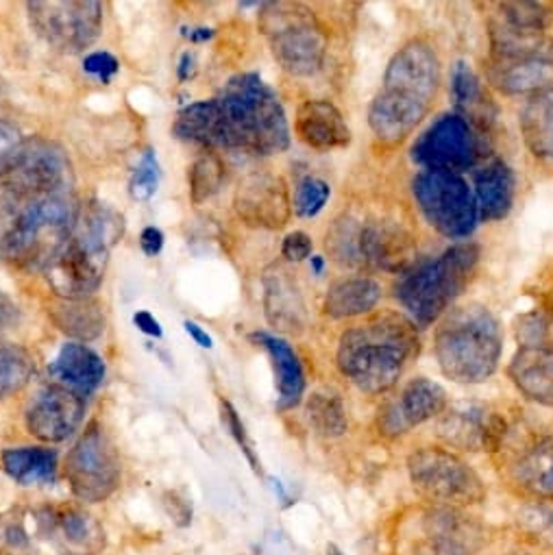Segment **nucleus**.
<instances>
[{"instance_id":"09e8293b","label":"nucleus","mask_w":553,"mask_h":555,"mask_svg":"<svg viewBox=\"0 0 553 555\" xmlns=\"http://www.w3.org/2000/svg\"><path fill=\"white\" fill-rule=\"evenodd\" d=\"M133 323H136V327L140 330V332H144L146 336H153V338H162L164 336V332H162V325L153 319V314H149V312H138L136 317H133Z\"/></svg>"},{"instance_id":"79ce46f5","label":"nucleus","mask_w":553,"mask_h":555,"mask_svg":"<svg viewBox=\"0 0 553 555\" xmlns=\"http://www.w3.org/2000/svg\"><path fill=\"white\" fill-rule=\"evenodd\" d=\"M220 410H222V423H224V427L231 431V436L235 438V442H237L240 449L244 451V455H246V460L250 462V466H253L255 470H259V464H257V457H255V451H253V442H250V438H248V434H246V429H244V425H242L237 412L233 410V405H231L229 401H220Z\"/></svg>"},{"instance_id":"f704fd0d","label":"nucleus","mask_w":553,"mask_h":555,"mask_svg":"<svg viewBox=\"0 0 553 555\" xmlns=\"http://www.w3.org/2000/svg\"><path fill=\"white\" fill-rule=\"evenodd\" d=\"M306 414L310 427L323 436V438H340L349 429V416L345 401L338 392L323 388L317 390L308 403H306Z\"/></svg>"},{"instance_id":"6e6552de","label":"nucleus","mask_w":553,"mask_h":555,"mask_svg":"<svg viewBox=\"0 0 553 555\" xmlns=\"http://www.w3.org/2000/svg\"><path fill=\"white\" fill-rule=\"evenodd\" d=\"M123 235V216L90 203L81 209L77 229L60 257L47 268V280L62 299H90L99 291L110 250Z\"/></svg>"},{"instance_id":"37998d69","label":"nucleus","mask_w":553,"mask_h":555,"mask_svg":"<svg viewBox=\"0 0 553 555\" xmlns=\"http://www.w3.org/2000/svg\"><path fill=\"white\" fill-rule=\"evenodd\" d=\"M23 144L25 140L21 135V129L10 120H0V168L23 149Z\"/></svg>"},{"instance_id":"2eb2a0df","label":"nucleus","mask_w":553,"mask_h":555,"mask_svg":"<svg viewBox=\"0 0 553 555\" xmlns=\"http://www.w3.org/2000/svg\"><path fill=\"white\" fill-rule=\"evenodd\" d=\"M66 477L77 499L101 503L120 483V460L105 429L92 423L66 457Z\"/></svg>"},{"instance_id":"2f4dec72","label":"nucleus","mask_w":553,"mask_h":555,"mask_svg":"<svg viewBox=\"0 0 553 555\" xmlns=\"http://www.w3.org/2000/svg\"><path fill=\"white\" fill-rule=\"evenodd\" d=\"M484 73L486 81L503 96H529L553 83L551 62H486Z\"/></svg>"},{"instance_id":"f03ea898","label":"nucleus","mask_w":553,"mask_h":555,"mask_svg":"<svg viewBox=\"0 0 553 555\" xmlns=\"http://www.w3.org/2000/svg\"><path fill=\"white\" fill-rule=\"evenodd\" d=\"M172 131L201 146L248 155H280L291 146L286 109L255 73L235 75L218 96L183 107Z\"/></svg>"},{"instance_id":"0eeeda50","label":"nucleus","mask_w":553,"mask_h":555,"mask_svg":"<svg viewBox=\"0 0 553 555\" xmlns=\"http://www.w3.org/2000/svg\"><path fill=\"white\" fill-rule=\"evenodd\" d=\"M416 235L393 211H343L325 235V248L334 261L356 270L406 272L416 263Z\"/></svg>"},{"instance_id":"5701e85b","label":"nucleus","mask_w":553,"mask_h":555,"mask_svg":"<svg viewBox=\"0 0 553 555\" xmlns=\"http://www.w3.org/2000/svg\"><path fill=\"white\" fill-rule=\"evenodd\" d=\"M295 133L306 146L323 153L347 149L353 140L343 112L325 99H310L299 105Z\"/></svg>"},{"instance_id":"6ab92c4d","label":"nucleus","mask_w":553,"mask_h":555,"mask_svg":"<svg viewBox=\"0 0 553 555\" xmlns=\"http://www.w3.org/2000/svg\"><path fill=\"white\" fill-rule=\"evenodd\" d=\"M510 423L499 412H490L477 403L447 408L438 423V436L451 449L494 453Z\"/></svg>"},{"instance_id":"de8ad7c7","label":"nucleus","mask_w":553,"mask_h":555,"mask_svg":"<svg viewBox=\"0 0 553 555\" xmlns=\"http://www.w3.org/2000/svg\"><path fill=\"white\" fill-rule=\"evenodd\" d=\"M16 319H18L16 304L5 293H0V332L10 330L16 323Z\"/></svg>"},{"instance_id":"49530a36","label":"nucleus","mask_w":553,"mask_h":555,"mask_svg":"<svg viewBox=\"0 0 553 555\" xmlns=\"http://www.w3.org/2000/svg\"><path fill=\"white\" fill-rule=\"evenodd\" d=\"M140 246L146 255L155 257L164 248V233L157 227H146L140 235Z\"/></svg>"},{"instance_id":"864d4df0","label":"nucleus","mask_w":553,"mask_h":555,"mask_svg":"<svg viewBox=\"0 0 553 555\" xmlns=\"http://www.w3.org/2000/svg\"><path fill=\"white\" fill-rule=\"evenodd\" d=\"M190 38H192L194 42H203V40H209V38H211V31H209V29H196L194 34H190Z\"/></svg>"},{"instance_id":"9b49d317","label":"nucleus","mask_w":553,"mask_h":555,"mask_svg":"<svg viewBox=\"0 0 553 555\" xmlns=\"http://www.w3.org/2000/svg\"><path fill=\"white\" fill-rule=\"evenodd\" d=\"M412 196L423 218L445 237L464 240L479 222L473 188L462 175L421 170L412 179Z\"/></svg>"},{"instance_id":"b1692460","label":"nucleus","mask_w":553,"mask_h":555,"mask_svg":"<svg viewBox=\"0 0 553 555\" xmlns=\"http://www.w3.org/2000/svg\"><path fill=\"white\" fill-rule=\"evenodd\" d=\"M263 312L268 323L284 334H304L308 308L304 295L288 270L274 266L263 274Z\"/></svg>"},{"instance_id":"f3484780","label":"nucleus","mask_w":553,"mask_h":555,"mask_svg":"<svg viewBox=\"0 0 553 555\" xmlns=\"http://www.w3.org/2000/svg\"><path fill=\"white\" fill-rule=\"evenodd\" d=\"M233 209L246 227L280 231L291 222L293 201L280 175L250 172L235 188Z\"/></svg>"},{"instance_id":"ea45409f","label":"nucleus","mask_w":553,"mask_h":555,"mask_svg":"<svg viewBox=\"0 0 553 555\" xmlns=\"http://www.w3.org/2000/svg\"><path fill=\"white\" fill-rule=\"evenodd\" d=\"M520 529L540 544L553 546V505L533 503L518 514Z\"/></svg>"},{"instance_id":"473e14b6","label":"nucleus","mask_w":553,"mask_h":555,"mask_svg":"<svg viewBox=\"0 0 553 555\" xmlns=\"http://www.w3.org/2000/svg\"><path fill=\"white\" fill-rule=\"evenodd\" d=\"M8 475L21 486L53 483L57 470V451L47 447H18L3 453Z\"/></svg>"},{"instance_id":"58836bf2","label":"nucleus","mask_w":553,"mask_h":555,"mask_svg":"<svg viewBox=\"0 0 553 555\" xmlns=\"http://www.w3.org/2000/svg\"><path fill=\"white\" fill-rule=\"evenodd\" d=\"M330 196H332V188L327 181L319 177H306L297 185L293 209L299 218H314L325 209Z\"/></svg>"},{"instance_id":"dca6fc26","label":"nucleus","mask_w":553,"mask_h":555,"mask_svg":"<svg viewBox=\"0 0 553 555\" xmlns=\"http://www.w3.org/2000/svg\"><path fill=\"white\" fill-rule=\"evenodd\" d=\"M449 408L447 390L427 379H410L397 397L388 399L377 412V429L384 438H401L419 425H425L434 418H440Z\"/></svg>"},{"instance_id":"412c9836","label":"nucleus","mask_w":553,"mask_h":555,"mask_svg":"<svg viewBox=\"0 0 553 555\" xmlns=\"http://www.w3.org/2000/svg\"><path fill=\"white\" fill-rule=\"evenodd\" d=\"M42 531L64 555H97L105 546L101 525L81 507L51 509L40 518Z\"/></svg>"},{"instance_id":"a211bd4d","label":"nucleus","mask_w":553,"mask_h":555,"mask_svg":"<svg viewBox=\"0 0 553 555\" xmlns=\"http://www.w3.org/2000/svg\"><path fill=\"white\" fill-rule=\"evenodd\" d=\"M423 531L414 555H475L484 544V527L462 507H429Z\"/></svg>"},{"instance_id":"c85d7f7f","label":"nucleus","mask_w":553,"mask_h":555,"mask_svg":"<svg viewBox=\"0 0 553 555\" xmlns=\"http://www.w3.org/2000/svg\"><path fill=\"white\" fill-rule=\"evenodd\" d=\"M384 297L382 284L375 276L353 274L334 282L323 301V314L334 321H349L375 312Z\"/></svg>"},{"instance_id":"39448f33","label":"nucleus","mask_w":553,"mask_h":555,"mask_svg":"<svg viewBox=\"0 0 553 555\" xmlns=\"http://www.w3.org/2000/svg\"><path fill=\"white\" fill-rule=\"evenodd\" d=\"M481 248L473 242H458L436 257L416 261L393 286L403 314L419 327L436 325L464 295L475 280Z\"/></svg>"},{"instance_id":"72a5a7b5","label":"nucleus","mask_w":553,"mask_h":555,"mask_svg":"<svg viewBox=\"0 0 553 555\" xmlns=\"http://www.w3.org/2000/svg\"><path fill=\"white\" fill-rule=\"evenodd\" d=\"M51 317L60 332L83 343L99 338L105 330L101 304L94 299H64L51 310Z\"/></svg>"},{"instance_id":"603ef678","label":"nucleus","mask_w":553,"mask_h":555,"mask_svg":"<svg viewBox=\"0 0 553 555\" xmlns=\"http://www.w3.org/2000/svg\"><path fill=\"white\" fill-rule=\"evenodd\" d=\"M310 268H312L314 274H323V270H325V257L312 255V257H310Z\"/></svg>"},{"instance_id":"a878e982","label":"nucleus","mask_w":553,"mask_h":555,"mask_svg":"<svg viewBox=\"0 0 553 555\" xmlns=\"http://www.w3.org/2000/svg\"><path fill=\"white\" fill-rule=\"evenodd\" d=\"M449 96L453 101L455 114L466 118L479 133H486L494 125L497 105L484 86V79L464 60L451 66Z\"/></svg>"},{"instance_id":"7c9ffc66","label":"nucleus","mask_w":553,"mask_h":555,"mask_svg":"<svg viewBox=\"0 0 553 555\" xmlns=\"http://www.w3.org/2000/svg\"><path fill=\"white\" fill-rule=\"evenodd\" d=\"M518 129L533 157L553 162V83L527 96L518 116Z\"/></svg>"},{"instance_id":"cd10ccee","label":"nucleus","mask_w":553,"mask_h":555,"mask_svg":"<svg viewBox=\"0 0 553 555\" xmlns=\"http://www.w3.org/2000/svg\"><path fill=\"white\" fill-rule=\"evenodd\" d=\"M250 340L261 347L272 362L276 390H280V410L297 408L306 395V371L293 345L282 336L266 332L250 334Z\"/></svg>"},{"instance_id":"a18cd8bd","label":"nucleus","mask_w":553,"mask_h":555,"mask_svg":"<svg viewBox=\"0 0 553 555\" xmlns=\"http://www.w3.org/2000/svg\"><path fill=\"white\" fill-rule=\"evenodd\" d=\"M312 237L306 231H293L286 235L284 244H282V255L288 261H304L308 257H312Z\"/></svg>"},{"instance_id":"c9c22d12","label":"nucleus","mask_w":553,"mask_h":555,"mask_svg":"<svg viewBox=\"0 0 553 555\" xmlns=\"http://www.w3.org/2000/svg\"><path fill=\"white\" fill-rule=\"evenodd\" d=\"M36 371L34 356L12 343H0V399L23 390Z\"/></svg>"},{"instance_id":"aec40b11","label":"nucleus","mask_w":553,"mask_h":555,"mask_svg":"<svg viewBox=\"0 0 553 555\" xmlns=\"http://www.w3.org/2000/svg\"><path fill=\"white\" fill-rule=\"evenodd\" d=\"M83 412V397L60 384H51L29 405L27 429L44 442H64L79 429Z\"/></svg>"},{"instance_id":"8fccbe9b","label":"nucleus","mask_w":553,"mask_h":555,"mask_svg":"<svg viewBox=\"0 0 553 555\" xmlns=\"http://www.w3.org/2000/svg\"><path fill=\"white\" fill-rule=\"evenodd\" d=\"M183 327H185V332L194 338V343H196L198 347H203V349H211V347H214V345H211V338L207 336V332H203L196 323L185 321V323H183Z\"/></svg>"},{"instance_id":"f257e3e1","label":"nucleus","mask_w":553,"mask_h":555,"mask_svg":"<svg viewBox=\"0 0 553 555\" xmlns=\"http://www.w3.org/2000/svg\"><path fill=\"white\" fill-rule=\"evenodd\" d=\"M81 216L73 164L44 138L25 140L0 168V257L44 270L60 257Z\"/></svg>"},{"instance_id":"a19ab883","label":"nucleus","mask_w":553,"mask_h":555,"mask_svg":"<svg viewBox=\"0 0 553 555\" xmlns=\"http://www.w3.org/2000/svg\"><path fill=\"white\" fill-rule=\"evenodd\" d=\"M157 183H159L157 159L151 151H146L131 179V196L136 201H149L157 192Z\"/></svg>"},{"instance_id":"bb28decb","label":"nucleus","mask_w":553,"mask_h":555,"mask_svg":"<svg viewBox=\"0 0 553 555\" xmlns=\"http://www.w3.org/2000/svg\"><path fill=\"white\" fill-rule=\"evenodd\" d=\"M473 194L481 222H499L507 218L516 198V177L510 164L501 157H492L475 170Z\"/></svg>"},{"instance_id":"20e7f679","label":"nucleus","mask_w":553,"mask_h":555,"mask_svg":"<svg viewBox=\"0 0 553 555\" xmlns=\"http://www.w3.org/2000/svg\"><path fill=\"white\" fill-rule=\"evenodd\" d=\"M419 353V327L403 312L382 310L340 334L336 366L360 392L380 397L399 384Z\"/></svg>"},{"instance_id":"7ed1b4c3","label":"nucleus","mask_w":553,"mask_h":555,"mask_svg":"<svg viewBox=\"0 0 553 555\" xmlns=\"http://www.w3.org/2000/svg\"><path fill=\"white\" fill-rule=\"evenodd\" d=\"M442 64L425 38L403 42L390 57L382 88L369 107V127L375 142L395 151L423 125L438 101Z\"/></svg>"},{"instance_id":"9d476101","label":"nucleus","mask_w":553,"mask_h":555,"mask_svg":"<svg viewBox=\"0 0 553 555\" xmlns=\"http://www.w3.org/2000/svg\"><path fill=\"white\" fill-rule=\"evenodd\" d=\"M414 490L434 505L468 507L486 501V486L477 470L447 447H419L408 455Z\"/></svg>"},{"instance_id":"4c0bfd02","label":"nucleus","mask_w":553,"mask_h":555,"mask_svg":"<svg viewBox=\"0 0 553 555\" xmlns=\"http://www.w3.org/2000/svg\"><path fill=\"white\" fill-rule=\"evenodd\" d=\"M497 18L518 29L546 31L549 8L544 3H499Z\"/></svg>"},{"instance_id":"5fc2aeb1","label":"nucleus","mask_w":553,"mask_h":555,"mask_svg":"<svg viewBox=\"0 0 553 555\" xmlns=\"http://www.w3.org/2000/svg\"><path fill=\"white\" fill-rule=\"evenodd\" d=\"M327 555H343V551H340L336 544H330V546H327Z\"/></svg>"},{"instance_id":"f8f14e48","label":"nucleus","mask_w":553,"mask_h":555,"mask_svg":"<svg viewBox=\"0 0 553 555\" xmlns=\"http://www.w3.org/2000/svg\"><path fill=\"white\" fill-rule=\"evenodd\" d=\"M510 486L531 503H553V431H516L507 427L492 453Z\"/></svg>"},{"instance_id":"ddd939ff","label":"nucleus","mask_w":553,"mask_h":555,"mask_svg":"<svg viewBox=\"0 0 553 555\" xmlns=\"http://www.w3.org/2000/svg\"><path fill=\"white\" fill-rule=\"evenodd\" d=\"M410 157L421 170L462 175L473 170L481 159V133L460 114L447 112L416 135Z\"/></svg>"},{"instance_id":"393cba45","label":"nucleus","mask_w":553,"mask_h":555,"mask_svg":"<svg viewBox=\"0 0 553 555\" xmlns=\"http://www.w3.org/2000/svg\"><path fill=\"white\" fill-rule=\"evenodd\" d=\"M486 62H551L553 38L546 31L510 27L501 18L488 23V57Z\"/></svg>"},{"instance_id":"3c124183","label":"nucleus","mask_w":553,"mask_h":555,"mask_svg":"<svg viewBox=\"0 0 553 555\" xmlns=\"http://www.w3.org/2000/svg\"><path fill=\"white\" fill-rule=\"evenodd\" d=\"M194 75V55L192 53H183L181 64H179V77L188 79Z\"/></svg>"},{"instance_id":"c03bdc74","label":"nucleus","mask_w":553,"mask_h":555,"mask_svg":"<svg viewBox=\"0 0 553 555\" xmlns=\"http://www.w3.org/2000/svg\"><path fill=\"white\" fill-rule=\"evenodd\" d=\"M83 70L97 79H101L103 83H110L112 77L118 73V60L110 53H92L86 57L83 62Z\"/></svg>"},{"instance_id":"4be33fe9","label":"nucleus","mask_w":553,"mask_h":555,"mask_svg":"<svg viewBox=\"0 0 553 555\" xmlns=\"http://www.w3.org/2000/svg\"><path fill=\"white\" fill-rule=\"evenodd\" d=\"M507 379L527 401L553 408V345H518L507 364Z\"/></svg>"},{"instance_id":"423d86ee","label":"nucleus","mask_w":553,"mask_h":555,"mask_svg":"<svg viewBox=\"0 0 553 555\" xmlns=\"http://www.w3.org/2000/svg\"><path fill=\"white\" fill-rule=\"evenodd\" d=\"M503 330L481 304L453 306L434 332V358L440 373L462 386L488 382L501 362Z\"/></svg>"},{"instance_id":"4468645a","label":"nucleus","mask_w":553,"mask_h":555,"mask_svg":"<svg viewBox=\"0 0 553 555\" xmlns=\"http://www.w3.org/2000/svg\"><path fill=\"white\" fill-rule=\"evenodd\" d=\"M27 10L36 34L62 53H79L101 36L103 8L97 0H36Z\"/></svg>"},{"instance_id":"1a4fd4ad","label":"nucleus","mask_w":553,"mask_h":555,"mask_svg":"<svg viewBox=\"0 0 553 555\" xmlns=\"http://www.w3.org/2000/svg\"><path fill=\"white\" fill-rule=\"evenodd\" d=\"M257 23L272 57L288 75L312 77L323 68L327 34L308 8L299 3H266Z\"/></svg>"},{"instance_id":"e433bc0d","label":"nucleus","mask_w":553,"mask_h":555,"mask_svg":"<svg viewBox=\"0 0 553 555\" xmlns=\"http://www.w3.org/2000/svg\"><path fill=\"white\" fill-rule=\"evenodd\" d=\"M224 164L216 153H205L201 155L190 172H188V181H190V196L194 205H201L205 201H209L224 183Z\"/></svg>"},{"instance_id":"c756f323","label":"nucleus","mask_w":553,"mask_h":555,"mask_svg":"<svg viewBox=\"0 0 553 555\" xmlns=\"http://www.w3.org/2000/svg\"><path fill=\"white\" fill-rule=\"evenodd\" d=\"M53 384H60L88 399L105 379V362L86 345L68 343L49 369Z\"/></svg>"}]
</instances>
